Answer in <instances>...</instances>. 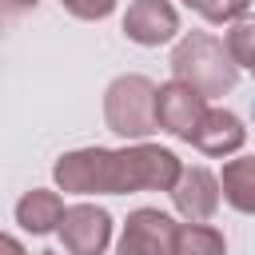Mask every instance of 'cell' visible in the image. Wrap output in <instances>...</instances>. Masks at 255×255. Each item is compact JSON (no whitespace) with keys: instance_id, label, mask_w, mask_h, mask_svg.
Returning a JSON list of instances; mask_svg holds the SVG:
<instances>
[{"instance_id":"15","label":"cell","mask_w":255,"mask_h":255,"mask_svg":"<svg viewBox=\"0 0 255 255\" xmlns=\"http://www.w3.org/2000/svg\"><path fill=\"white\" fill-rule=\"evenodd\" d=\"M183 4L191 12H199L207 24H235L251 8V0H183Z\"/></svg>"},{"instance_id":"13","label":"cell","mask_w":255,"mask_h":255,"mask_svg":"<svg viewBox=\"0 0 255 255\" xmlns=\"http://www.w3.org/2000/svg\"><path fill=\"white\" fill-rule=\"evenodd\" d=\"M175 255H227V239L211 223H179L175 227Z\"/></svg>"},{"instance_id":"12","label":"cell","mask_w":255,"mask_h":255,"mask_svg":"<svg viewBox=\"0 0 255 255\" xmlns=\"http://www.w3.org/2000/svg\"><path fill=\"white\" fill-rule=\"evenodd\" d=\"M223 203L239 215H255V155H235L219 171Z\"/></svg>"},{"instance_id":"5","label":"cell","mask_w":255,"mask_h":255,"mask_svg":"<svg viewBox=\"0 0 255 255\" xmlns=\"http://www.w3.org/2000/svg\"><path fill=\"white\" fill-rule=\"evenodd\" d=\"M175 219L159 207H135L124 219L116 255H175Z\"/></svg>"},{"instance_id":"19","label":"cell","mask_w":255,"mask_h":255,"mask_svg":"<svg viewBox=\"0 0 255 255\" xmlns=\"http://www.w3.org/2000/svg\"><path fill=\"white\" fill-rule=\"evenodd\" d=\"M32 255H60V251H32Z\"/></svg>"},{"instance_id":"4","label":"cell","mask_w":255,"mask_h":255,"mask_svg":"<svg viewBox=\"0 0 255 255\" xmlns=\"http://www.w3.org/2000/svg\"><path fill=\"white\" fill-rule=\"evenodd\" d=\"M52 179L68 195H116V151L76 147L52 163Z\"/></svg>"},{"instance_id":"3","label":"cell","mask_w":255,"mask_h":255,"mask_svg":"<svg viewBox=\"0 0 255 255\" xmlns=\"http://www.w3.org/2000/svg\"><path fill=\"white\" fill-rule=\"evenodd\" d=\"M179 171H183V159L171 147H159V143H147V139L116 147V195L171 191Z\"/></svg>"},{"instance_id":"17","label":"cell","mask_w":255,"mask_h":255,"mask_svg":"<svg viewBox=\"0 0 255 255\" xmlns=\"http://www.w3.org/2000/svg\"><path fill=\"white\" fill-rule=\"evenodd\" d=\"M40 0H0V8L8 12V16H20V12H28V8H36Z\"/></svg>"},{"instance_id":"10","label":"cell","mask_w":255,"mask_h":255,"mask_svg":"<svg viewBox=\"0 0 255 255\" xmlns=\"http://www.w3.org/2000/svg\"><path fill=\"white\" fill-rule=\"evenodd\" d=\"M191 143H195L203 155L227 159V155H235V151L247 143V128H243V120H239L235 112H227V108H207V116L199 120Z\"/></svg>"},{"instance_id":"9","label":"cell","mask_w":255,"mask_h":255,"mask_svg":"<svg viewBox=\"0 0 255 255\" xmlns=\"http://www.w3.org/2000/svg\"><path fill=\"white\" fill-rule=\"evenodd\" d=\"M124 36L139 48H159L179 36V12L167 0H131L124 12Z\"/></svg>"},{"instance_id":"11","label":"cell","mask_w":255,"mask_h":255,"mask_svg":"<svg viewBox=\"0 0 255 255\" xmlns=\"http://www.w3.org/2000/svg\"><path fill=\"white\" fill-rule=\"evenodd\" d=\"M64 195L60 191H52V187H32V191H24L20 199H16V223L24 227V231H32V235H52V231H60V223H64Z\"/></svg>"},{"instance_id":"7","label":"cell","mask_w":255,"mask_h":255,"mask_svg":"<svg viewBox=\"0 0 255 255\" xmlns=\"http://www.w3.org/2000/svg\"><path fill=\"white\" fill-rule=\"evenodd\" d=\"M56 235L68 255H104L112 243V215L96 203H72Z\"/></svg>"},{"instance_id":"16","label":"cell","mask_w":255,"mask_h":255,"mask_svg":"<svg viewBox=\"0 0 255 255\" xmlns=\"http://www.w3.org/2000/svg\"><path fill=\"white\" fill-rule=\"evenodd\" d=\"M60 8L76 20H108L116 12V0H60Z\"/></svg>"},{"instance_id":"8","label":"cell","mask_w":255,"mask_h":255,"mask_svg":"<svg viewBox=\"0 0 255 255\" xmlns=\"http://www.w3.org/2000/svg\"><path fill=\"white\" fill-rule=\"evenodd\" d=\"M171 195V207L187 219V223H207L215 211H219V199H223V187H219V175L207 171V167H187L179 171L175 187L167 191Z\"/></svg>"},{"instance_id":"2","label":"cell","mask_w":255,"mask_h":255,"mask_svg":"<svg viewBox=\"0 0 255 255\" xmlns=\"http://www.w3.org/2000/svg\"><path fill=\"white\" fill-rule=\"evenodd\" d=\"M155 84L139 72H128V76H116L104 92V124L108 131L139 143L147 139L151 131H159V120H155Z\"/></svg>"},{"instance_id":"6","label":"cell","mask_w":255,"mask_h":255,"mask_svg":"<svg viewBox=\"0 0 255 255\" xmlns=\"http://www.w3.org/2000/svg\"><path fill=\"white\" fill-rule=\"evenodd\" d=\"M203 116H207V96H199L191 84H183V80H175V76H171L167 84H159V92H155L159 131L191 143V135H195V128H199Z\"/></svg>"},{"instance_id":"14","label":"cell","mask_w":255,"mask_h":255,"mask_svg":"<svg viewBox=\"0 0 255 255\" xmlns=\"http://www.w3.org/2000/svg\"><path fill=\"white\" fill-rule=\"evenodd\" d=\"M223 44H227V52H231V60L239 68H255V12L239 16L235 24H227Z\"/></svg>"},{"instance_id":"20","label":"cell","mask_w":255,"mask_h":255,"mask_svg":"<svg viewBox=\"0 0 255 255\" xmlns=\"http://www.w3.org/2000/svg\"><path fill=\"white\" fill-rule=\"evenodd\" d=\"M251 72H255V68H251Z\"/></svg>"},{"instance_id":"1","label":"cell","mask_w":255,"mask_h":255,"mask_svg":"<svg viewBox=\"0 0 255 255\" xmlns=\"http://www.w3.org/2000/svg\"><path fill=\"white\" fill-rule=\"evenodd\" d=\"M171 76L191 84L199 96L215 100L239 84V64L215 32H183L171 48Z\"/></svg>"},{"instance_id":"18","label":"cell","mask_w":255,"mask_h":255,"mask_svg":"<svg viewBox=\"0 0 255 255\" xmlns=\"http://www.w3.org/2000/svg\"><path fill=\"white\" fill-rule=\"evenodd\" d=\"M0 255H28V251H24V243H20L16 235H4V239H0Z\"/></svg>"}]
</instances>
